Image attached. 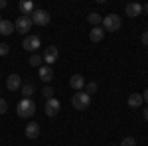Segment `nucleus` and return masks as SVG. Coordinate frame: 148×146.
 <instances>
[{
	"instance_id": "obj_26",
	"label": "nucleus",
	"mask_w": 148,
	"mask_h": 146,
	"mask_svg": "<svg viewBox=\"0 0 148 146\" xmlns=\"http://www.w3.org/2000/svg\"><path fill=\"white\" fill-rule=\"evenodd\" d=\"M140 40H142V44H144V45H148V32H142Z\"/></svg>"
},
{
	"instance_id": "obj_15",
	"label": "nucleus",
	"mask_w": 148,
	"mask_h": 146,
	"mask_svg": "<svg viewBox=\"0 0 148 146\" xmlns=\"http://www.w3.org/2000/svg\"><path fill=\"white\" fill-rule=\"evenodd\" d=\"M103 38H105V30H103L101 26L93 28L91 32H89V40H91V42H95V44H97V42H101Z\"/></svg>"
},
{
	"instance_id": "obj_12",
	"label": "nucleus",
	"mask_w": 148,
	"mask_h": 146,
	"mask_svg": "<svg viewBox=\"0 0 148 146\" xmlns=\"http://www.w3.org/2000/svg\"><path fill=\"white\" fill-rule=\"evenodd\" d=\"M69 85L75 91H83V87H85V77H83V75H71Z\"/></svg>"
},
{
	"instance_id": "obj_19",
	"label": "nucleus",
	"mask_w": 148,
	"mask_h": 146,
	"mask_svg": "<svg viewBox=\"0 0 148 146\" xmlns=\"http://www.w3.org/2000/svg\"><path fill=\"white\" fill-rule=\"evenodd\" d=\"M87 20L93 24V28H97V26L103 22V16H101V14H97V12H93V14H89V16H87Z\"/></svg>"
},
{
	"instance_id": "obj_20",
	"label": "nucleus",
	"mask_w": 148,
	"mask_h": 146,
	"mask_svg": "<svg viewBox=\"0 0 148 146\" xmlns=\"http://www.w3.org/2000/svg\"><path fill=\"white\" fill-rule=\"evenodd\" d=\"M42 61H44V59H42V56L32 53V57H30V61H28V63H30L32 67H42Z\"/></svg>"
},
{
	"instance_id": "obj_9",
	"label": "nucleus",
	"mask_w": 148,
	"mask_h": 146,
	"mask_svg": "<svg viewBox=\"0 0 148 146\" xmlns=\"http://www.w3.org/2000/svg\"><path fill=\"white\" fill-rule=\"evenodd\" d=\"M125 12H126L128 18H136V16L142 14V4H138V2H128L125 6Z\"/></svg>"
},
{
	"instance_id": "obj_28",
	"label": "nucleus",
	"mask_w": 148,
	"mask_h": 146,
	"mask_svg": "<svg viewBox=\"0 0 148 146\" xmlns=\"http://www.w3.org/2000/svg\"><path fill=\"white\" fill-rule=\"evenodd\" d=\"M142 99H144V101H146V103H148V89H146V91H144V93H142Z\"/></svg>"
},
{
	"instance_id": "obj_11",
	"label": "nucleus",
	"mask_w": 148,
	"mask_h": 146,
	"mask_svg": "<svg viewBox=\"0 0 148 146\" xmlns=\"http://www.w3.org/2000/svg\"><path fill=\"white\" fill-rule=\"evenodd\" d=\"M18 8H20V12H22V16H32V12L36 10L32 0H22V2L18 4Z\"/></svg>"
},
{
	"instance_id": "obj_10",
	"label": "nucleus",
	"mask_w": 148,
	"mask_h": 146,
	"mask_svg": "<svg viewBox=\"0 0 148 146\" xmlns=\"http://www.w3.org/2000/svg\"><path fill=\"white\" fill-rule=\"evenodd\" d=\"M6 87H8L10 91L22 89V77H20V75H16V73H12L10 77L6 79Z\"/></svg>"
},
{
	"instance_id": "obj_18",
	"label": "nucleus",
	"mask_w": 148,
	"mask_h": 146,
	"mask_svg": "<svg viewBox=\"0 0 148 146\" xmlns=\"http://www.w3.org/2000/svg\"><path fill=\"white\" fill-rule=\"evenodd\" d=\"M34 91H36V87L32 85V83H26V85H22V95H24V99H32Z\"/></svg>"
},
{
	"instance_id": "obj_23",
	"label": "nucleus",
	"mask_w": 148,
	"mask_h": 146,
	"mask_svg": "<svg viewBox=\"0 0 148 146\" xmlns=\"http://www.w3.org/2000/svg\"><path fill=\"white\" fill-rule=\"evenodd\" d=\"M42 95H46V99H51V95H53V89H51L49 85H46V87L42 89Z\"/></svg>"
},
{
	"instance_id": "obj_3",
	"label": "nucleus",
	"mask_w": 148,
	"mask_h": 146,
	"mask_svg": "<svg viewBox=\"0 0 148 146\" xmlns=\"http://www.w3.org/2000/svg\"><path fill=\"white\" fill-rule=\"evenodd\" d=\"M103 30L105 32H116L119 28H121V24H123V20H121V16H116V14H109V16H105L103 18Z\"/></svg>"
},
{
	"instance_id": "obj_2",
	"label": "nucleus",
	"mask_w": 148,
	"mask_h": 146,
	"mask_svg": "<svg viewBox=\"0 0 148 146\" xmlns=\"http://www.w3.org/2000/svg\"><path fill=\"white\" fill-rule=\"evenodd\" d=\"M16 112H18V117H22V119H30L36 112V103L32 101V99H22V101L18 103V107H16Z\"/></svg>"
},
{
	"instance_id": "obj_1",
	"label": "nucleus",
	"mask_w": 148,
	"mask_h": 146,
	"mask_svg": "<svg viewBox=\"0 0 148 146\" xmlns=\"http://www.w3.org/2000/svg\"><path fill=\"white\" fill-rule=\"evenodd\" d=\"M71 105H73V109H77V111H85V109H89V105H91V95H87L85 91H77V93L71 97Z\"/></svg>"
},
{
	"instance_id": "obj_4",
	"label": "nucleus",
	"mask_w": 148,
	"mask_h": 146,
	"mask_svg": "<svg viewBox=\"0 0 148 146\" xmlns=\"http://www.w3.org/2000/svg\"><path fill=\"white\" fill-rule=\"evenodd\" d=\"M14 30L20 32V34H28L32 30V18L30 16H20L16 20V24H14Z\"/></svg>"
},
{
	"instance_id": "obj_30",
	"label": "nucleus",
	"mask_w": 148,
	"mask_h": 146,
	"mask_svg": "<svg viewBox=\"0 0 148 146\" xmlns=\"http://www.w3.org/2000/svg\"><path fill=\"white\" fill-rule=\"evenodd\" d=\"M142 12H146V14H148V4H144V6H142Z\"/></svg>"
},
{
	"instance_id": "obj_16",
	"label": "nucleus",
	"mask_w": 148,
	"mask_h": 146,
	"mask_svg": "<svg viewBox=\"0 0 148 146\" xmlns=\"http://www.w3.org/2000/svg\"><path fill=\"white\" fill-rule=\"evenodd\" d=\"M142 95L140 93H132L130 97H128V107H132V109H138V107H142Z\"/></svg>"
},
{
	"instance_id": "obj_29",
	"label": "nucleus",
	"mask_w": 148,
	"mask_h": 146,
	"mask_svg": "<svg viewBox=\"0 0 148 146\" xmlns=\"http://www.w3.org/2000/svg\"><path fill=\"white\" fill-rule=\"evenodd\" d=\"M2 8H6V0H0V10Z\"/></svg>"
},
{
	"instance_id": "obj_8",
	"label": "nucleus",
	"mask_w": 148,
	"mask_h": 146,
	"mask_svg": "<svg viewBox=\"0 0 148 146\" xmlns=\"http://www.w3.org/2000/svg\"><path fill=\"white\" fill-rule=\"evenodd\" d=\"M59 111H61V103L57 101V99L51 97V99H47V101H46V114H47V117H56Z\"/></svg>"
},
{
	"instance_id": "obj_27",
	"label": "nucleus",
	"mask_w": 148,
	"mask_h": 146,
	"mask_svg": "<svg viewBox=\"0 0 148 146\" xmlns=\"http://www.w3.org/2000/svg\"><path fill=\"white\" fill-rule=\"evenodd\" d=\"M142 119H144V121H148V105L142 109Z\"/></svg>"
},
{
	"instance_id": "obj_14",
	"label": "nucleus",
	"mask_w": 148,
	"mask_h": 146,
	"mask_svg": "<svg viewBox=\"0 0 148 146\" xmlns=\"http://www.w3.org/2000/svg\"><path fill=\"white\" fill-rule=\"evenodd\" d=\"M26 136H28V138H38V136H40V124L38 123L26 124Z\"/></svg>"
},
{
	"instance_id": "obj_6",
	"label": "nucleus",
	"mask_w": 148,
	"mask_h": 146,
	"mask_svg": "<svg viewBox=\"0 0 148 146\" xmlns=\"http://www.w3.org/2000/svg\"><path fill=\"white\" fill-rule=\"evenodd\" d=\"M22 45H24V49H26V51H32V53H34V51H38V49H40L42 40H40L38 36H26Z\"/></svg>"
},
{
	"instance_id": "obj_7",
	"label": "nucleus",
	"mask_w": 148,
	"mask_h": 146,
	"mask_svg": "<svg viewBox=\"0 0 148 146\" xmlns=\"http://www.w3.org/2000/svg\"><path fill=\"white\" fill-rule=\"evenodd\" d=\"M57 57H59V49H57L56 45H49V47H46V51H44L42 59H44L47 65L51 67V63H56V59H57Z\"/></svg>"
},
{
	"instance_id": "obj_17",
	"label": "nucleus",
	"mask_w": 148,
	"mask_h": 146,
	"mask_svg": "<svg viewBox=\"0 0 148 146\" xmlns=\"http://www.w3.org/2000/svg\"><path fill=\"white\" fill-rule=\"evenodd\" d=\"M14 32V24L10 20H0V34L2 36H10Z\"/></svg>"
},
{
	"instance_id": "obj_24",
	"label": "nucleus",
	"mask_w": 148,
	"mask_h": 146,
	"mask_svg": "<svg viewBox=\"0 0 148 146\" xmlns=\"http://www.w3.org/2000/svg\"><path fill=\"white\" fill-rule=\"evenodd\" d=\"M10 53V45L8 44H0V56H8Z\"/></svg>"
},
{
	"instance_id": "obj_22",
	"label": "nucleus",
	"mask_w": 148,
	"mask_h": 146,
	"mask_svg": "<svg viewBox=\"0 0 148 146\" xmlns=\"http://www.w3.org/2000/svg\"><path fill=\"white\" fill-rule=\"evenodd\" d=\"M121 146H136V140H134L132 136H126L125 140L121 142Z\"/></svg>"
},
{
	"instance_id": "obj_5",
	"label": "nucleus",
	"mask_w": 148,
	"mask_h": 146,
	"mask_svg": "<svg viewBox=\"0 0 148 146\" xmlns=\"http://www.w3.org/2000/svg\"><path fill=\"white\" fill-rule=\"evenodd\" d=\"M30 18H32V24H36V26H46V24H49V14L46 10H40V8H36Z\"/></svg>"
},
{
	"instance_id": "obj_21",
	"label": "nucleus",
	"mask_w": 148,
	"mask_h": 146,
	"mask_svg": "<svg viewBox=\"0 0 148 146\" xmlns=\"http://www.w3.org/2000/svg\"><path fill=\"white\" fill-rule=\"evenodd\" d=\"M85 93H87V95H95V93H97V83H95V81L85 83Z\"/></svg>"
},
{
	"instance_id": "obj_25",
	"label": "nucleus",
	"mask_w": 148,
	"mask_h": 146,
	"mask_svg": "<svg viewBox=\"0 0 148 146\" xmlns=\"http://www.w3.org/2000/svg\"><path fill=\"white\" fill-rule=\"evenodd\" d=\"M6 111H8V103H6V99L0 97V114H4Z\"/></svg>"
},
{
	"instance_id": "obj_13",
	"label": "nucleus",
	"mask_w": 148,
	"mask_h": 146,
	"mask_svg": "<svg viewBox=\"0 0 148 146\" xmlns=\"http://www.w3.org/2000/svg\"><path fill=\"white\" fill-rule=\"evenodd\" d=\"M38 73H40V79H42V81H46V83H49V81L53 79V69L49 67V65H42Z\"/></svg>"
}]
</instances>
